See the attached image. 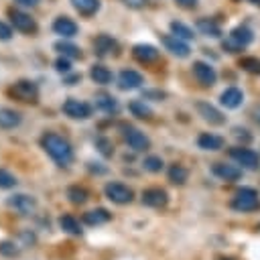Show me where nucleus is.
Listing matches in <instances>:
<instances>
[{"label":"nucleus","mask_w":260,"mask_h":260,"mask_svg":"<svg viewBox=\"0 0 260 260\" xmlns=\"http://www.w3.org/2000/svg\"><path fill=\"white\" fill-rule=\"evenodd\" d=\"M39 144L57 167H69L75 160V152H73L71 142L57 132H45L39 138Z\"/></svg>","instance_id":"1"},{"label":"nucleus","mask_w":260,"mask_h":260,"mask_svg":"<svg viewBox=\"0 0 260 260\" xmlns=\"http://www.w3.org/2000/svg\"><path fill=\"white\" fill-rule=\"evenodd\" d=\"M230 209L236 213H252L260 209V193L254 187H242L230 199Z\"/></svg>","instance_id":"2"},{"label":"nucleus","mask_w":260,"mask_h":260,"mask_svg":"<svg viewBox=\"0 0 260 260\" xmlns=\"http://www.w3.org/2000/svg\"><path fill=\"white\" fill-rule=\"evenodd\" d=\"M6 93L16 100V102H22V104H37L39 102V85L32 81V79H18L14 81Z\"/></svg>","instance_id":"3"},{"label":"nucleus","mask_w":260,"mask_h":260,"mask_svg":"<svg viewBox=\"0 0 260 260\" xmlns=\"http://www.w3.org/2000/svg\"><path fill=\"white\" fill-rule=\"evenodd\" d=\"M254 41V32L248 26H236L230 30V35L221 41V49L228 53H240L244 47H248Z\"/></svg>","instance_id":"4"},{"label":"nucleus","mask_w":260,"mask_h":260,"mask_svg":"<svg viewBox=\"0 0 260 260\" xmlns=\"http://www.w3.org/2000/svg\"><path fill=\"white\" fill-rule=\"evenodd\" d=\"M230 158L240 165L244 171H260V154L252 148H248V144H238V146H232L228 150Z\"/></svg>","instance_id":"5"},{"label":"nucleus","mask_w":260,"mask_h":260,"mask_svg":"<svg viewBox=\"0 0 260 260\" xmlns=\"http://www.w3.org/2000/svg\"><path fill=\"white\" fill-rule=\"evenodd\" d=\"M104 195L116 205H128L134 201V189L120 181H108L104 185Z\"/></svg>","instance_id":"6"},{"label":"nucleus","mask_w":260,"mask_h":260,"mask_svg":"<svg viewBox=\"0 0 260 260\" xmlns=\"http://www.w3.org/2000/svg\"><path fill=\"white\" fill-rule=\"evenodd\" d=\"M8 18L12 22V26L22 32V35H37L39 32V22L24 10H18V8H8Z\"/></svg>","instance_id":"7"},{"label":"nucleus","mask_w":260,"mask_h":260,"mask_svg":"<svg viewBox=\"0 0 260 260\" xmlns=\"http://www.w3.org/2000/svg\"><path fill=\"white\" fill-rule=\"evenodd\" d=\"M120 130H122L124 142H126L134 152H144V150L150 148V138H148L142 130H138V128H134V126H130V124H120Z\"/></svg>","instance_id":"8"},{"label":"nucleus","mask_w":260,"mask_h":260,"mask_svg":"<svg viewBox=\"0 0 260 260\" xmlns=\"http://www.w3.org/2000/svg\"><path fill=\"white\" fill-rule=\"evenodd\" d=\"M63 114L71 120H89L93 116V108L91 104L83 102V100H77V98H67L61 106Z\"/></svg>","instance_id":"9"},{"label":"nucleus","mask_w":260,"mask_h":260,"mask_svg":"<svg viewBox=\"0 0 260 260\" xmlns=\"http://www.w3.org/2000/svg\"><path fill=\"white\" fill-rule=\"evenodd\" d=\"M140 201L150 209H165L169 205V193L162 187H148L140 193Z\"/></svg>","instance_id":"10"},{"label":"nucleus","mask_w":260,"mask_h":260,"mask_svg":"<svg viewBox=\"0 0 260 260\" xmlns=\"http://www.w3.org/2000/svg\"><path fill=\"white\" fill-rule=\"evenodd\" d=\"M6 207L14 209L20 215H28L37 209V199L32 195H26V193H12L6 197Z\"/></svg>","instance_id":"11"},{"label":"nucleus","mask_w":260,"mask_h":260,"mask_svg":"<svg viewBox=\"0 0 260 260\" xmlns=\"http://www.w3.org/2000/svg\"><path fill=\"white\" fill-rule=\"evenodd\" d=\"M191 71H193V77L197 79V83L203 87H213L217 83V71L205 61H193Z\"/></svg>","instance_id":"12"},{"label":"nucleus","mask_w":260,"mask_h":260,"mask_svg":"<svg viewBox=\"0 0 260 260\" xmlns=\"http://www.w3.org/2000/svg\"><path fill=\"white\" fill-rule=\"evenodd\" d=\"M211 173H213V177H217L219 181L234 183V181H240V179H242L244 169H242L240 165H232V162H213V165H211Z\"/></svg>","instance_id":"13"},{"label":"nucleus","mask_w":260,"mask_h":260,"mask_svg":"<svg viewBox=\"0 0 260 260\" xmlns=\"http://www.w3.org/2000/svg\"><path fill=\"white\" fill-rule=\"evenodd\" d=\"M160 43L165 45V49H167L171 55H175V57H179V59H185V57L191 55V47L187 45V41L175 37L173 32H171V35H162V37H160Z\"/></svg>","instance_id":"14"},{"label":"nucleus","mask_w":260,"mask_h":260,"mask_svg":"<svg viewBox=\"0 0 260 260\" xmlns=\"http://www.w3.org/2000/svg\"><path fill=\"white\" fill-rule=\"evenodd\" d=\"M195 110H197V114H199L209 126H223V124H225V116H223L213 104H209V102H197V104H195Z\"/></svg>","instance_id":"15"},{"label":"nucleus","mask_w":260,"mask_h":260,"mask_svg":"<svg viewBox=\"0 0 260 260\" xmlns=\"http://www.w3.org/2000/svg\"><path fill=\"white\" fill-rule=\"evenodd\" d=\"M118 49H120L118 41H116L114 37L106 35V32H102V35H98V37L93 39V53H95L98 57L116 55V53H118Z\"/></svg>","instance_id":"16"},{"label":"nucleus","mask_w":260,"mask_h":260,"mask_svg":"<svg viewBox=\"0 0 260 260\" xmlns=\"http://www.w3.org/2000/svg\"><path fill=\"white\" fill-rule=\"evenodd\" d=\"M144 83V77L142 73H138L136 69H122L118 73V87L122 91H130V89H138L142 87Z\"/></svg>","instance_id":"17"},{"label":"nucleus","mask_w":260,"mask_h":260,"mask_svg":"<svg viewBox=\"0 0 260 260\" xmlns=\"http://www.w3.org/2000/svg\"><path fill=\"white\" fill-rule=\"evenodd\" d=\"M53 32L59 35L61 39H73L77 32H79V26L73 18L69 16H57L53 20Z\"/></svg>","instance_id":"18"},{"label":"nucleus","mask_w":260,"mask_h":260,"mask_svg":"<svg viewBox=\"0 0 260 260\" xmlns=\"http://www.w3.org/2000/svg\"><path fill=\"white\" fill-rule=\"evenodd\" d=\"M132 57L138 63L148 65V63H154L158 59V49L154 45H148V43H138L132 47Z\"/></svg>","instance_id":"19"},{"label":"nucleus","mask_w":260,"mask_h":260,"mask_svg":"<svg viewBox=\"0 0 260 260\" xmlns=\"http://www.w3.org/2000/svg\"><path fill=\"white\" fill-rule=\"evenodd\" d=\"M242 102H244V91H242L240 87H236V85L225 87V89L221 91V95H219V104H221L225 110H236V108L242 106Z\"/></svg>","instance_id":"20"},{"label":"nucleus","mask_w":260,"mask_h":260,"mask_svg":"<svg viewBox=\"0 0 260 260\" xmlns=\"http://www.w3.org/2000/svg\"><path fill=\"white\" fill-rule=\"evenodd\" d=\"M112 219V211L106 209V207H95V209H89L81 215V221L89 228H98V225H104Z\"/></svg>","instance_id":"21"},{"label":"nucleus","mask_w":260,"mask_h":260,"mask_svg":"<svg viewBox=\"0 0 260 260\" xmlns=\"http://www.w3.org/2000/svg\"><path fill=\"white\" fill-rule=\"evenodd\" d=\"M93 100H95V108H98L100 112L108 114V116H116V114H118V110H120V106H118V100H116L112 93H106V91H98V93L93 95Z\"/></svg>","instance_id":"22"},{"label":"nucleus","mask_w":260,"mask_h":260,"mask_svg":"<svg viewBox=\"0 0 260 260\" xmlns=\"http://www.w3.org/2000/svg\"><path fill=\"white\" fill-rule=\"evenodd\" d=\"M225 144L223 136L219 134H213V132H201L197 136V146L201 150H207V152H215V150H221Z\"/></svg>","instance_id":"23"},{"label":"nucleus","mask_w":260,"mask_h":260,"mask_svg":"<svg viewBox=\"0 0 260 260\" xmlns=\"http://www.w3.org/2000/svg\"><path fill=\"white\" fill-rule=\"evenodd\" d=\"M22 122V114L12 110V108H0V128L2 130H12L18 128Z\"/></svg>","instance_id":"24"},{"label":"nucleus","mask_w":260,"mask_h":260,"mask_svg":"<svg viewBox=\"0 0 260 260\" xmlns=\"http://www.w3.org/2000/svg\"><path fill=\"white\" fill-rule=\"evenodd\" d=\"M167 179L177 185V187H183L187 181H189V169L183 167L181 162H173L169 169H167Z\"/></svg>","instance_id":"25"},{"label":"nucleus","mask_w":260,"mask_h":260,"mask_svg":"<svg viewBox=\"0 0 260 260\" xmlns=\"http://www.w3.org/2000/svg\"><path fill=\"white\" fill-rule=\"evenodd\" d=\"M57 223H59V228H61L65 234H69V236H81V234H83V228H81L79 219H77L75 215H71V213L59 215Z\"/></svg>","instance_id":"26"},{"label":"nucleus","mask_w":260,"mask_h":260,"mask_svg":"<svg viewBox=\"0 0 260 260\" xmlns=\"http://www.w3.org/2000/svg\"><path fill=\"white\" fill-rule=\"evenodd\" d=\"M53 49H55L59 55H63V57H69V59H83V53H81V49H79L75 43L67 41V39H61V41H57V43L53 45Z\"/></svg>","instance_id":"27"},{"label":"nucleus","mask_w":260,"mask_h":260,"mask_svg":"<svg viewBox=\"0 0 260 260\" xmlns=\"http://www.w3.org/2000/svg\"><path fill=\"white\" fill-rule=\"evenodd\" d=\"M89 77H91V81L98 83V85H108V83H112V79H114L112 71H110L106 65H102V63H95V65L89 67Z\"/></svg>","instance_id":"28"},{"label":"nucleus","mask_w":260,"mask_h":260,"mask_svg":"<svg viewBox=\"0 0 260 260\" xmlns=\"http://www.w3.org/2000/svg\"><path fill=\"white\" fill-rule=\"evenodd\" d=\"M71 6H73L81 16L89 18V16H93V14L100 10L102 2H100V0H71Z\"/></svg>","instance_id":"29"},{"label":"nucleus","mask_w":260,"mask_h":260,"mask_svg":"<svg viewBox=\"0 0 260 260\" xmlns=\"http://www.w3.org/2000/svg\"><path fill=\"white\" fill-rule=\"evenodd\" d=\"M197 30L205 37H211V39H219L221 37V26L213 20V18H199L197 20Z\"/></svg>","instance_id":"30"},{"label":"nucleus","mask_w":260,"mask_h":260,"mask_svg":"<svg viewBox=\"0 0 260 260\" xmlns=\"http://www.w3.org/2000/svg\"><path fill=\"white\" fill-rule=\"evenodd\" d=\"M128 110H130V114H132L134 118H138V120H150V118H152V108H150L144 100H132V102L128 104Z\"/></svg>","instance_id":"31"},{"label":"nucleus","mask_w":260,"mask_h":260,"mask_svg":"<svg viewBox=\"0 0 260 260\" xmlns=\"http://www.w3.org/2000/svg\"><path fill=\"white\" fill-rule=\"evenodd\" d=\"M65 195H67L69 203H73V205H83L89 199V191L83 185H69Z\"/></svg>","instance_id":"32"},{"label":"nucleus","mask_w":260,"mask_h":260,"mask_svg":"<svg viewBox=\"0 0 260 260\" xmlns=\"http://www.w3.org/2000/svg\"><path fill=\"white\" fill-rule=\"evenodd\" d=\"M22 252V244L14 240H2L0 242V256L2 258H18Z\"/></svg>","instance_id":"33"},{"label":"nucleus","mask_w":260,"mask_h":260,"mask_svg":"<svg viewBox=\"0 0 260 260\" xmlns=\"http://www.w3.org/2000/svg\"><path fill=\"white\" fill-rule=\"evenodd\" d=\"M169 26H171V32H173L175 37L183 39V41H191V39L195 37L193 28H191V26H187L185 22H181V20H173Z\"/></svg>","instance_id":"34"},{"label":"nucleus","mask_w":260,"mask_h":260,"mask_svg":"<svg viewBox=\"0 0 260 260\" xmlns=\"http://www.w3.org/2000/svg\"><path fill=\"white\" fill-rule=\"evenodd\" d=\"M95 150L104 156V158H112L116 148H114V142L108 138V136H98L95 138Z\"/></svg>","instance_id":"35"},{"label":"nucleus","mask_w":260,"mask_h":260,"mask_svg":"<svg viewBox=\"0 0 260 260\" xmlns=\"http://www.w3.org/2000/svg\"><path fill=\"white\" fill-rule=\"evenodd\" d=\"M142 167H144V171H148V173H160V171L165 169V160H162L160 156H156V154H148V156H144Z\"/></svg>","instance_id":"36"},{"label":"nucleus","mask_w":260,"mask_h":260,"mask_svg":"<svg viewBox=\"0 0 260 260\" xmlns=\"http://www.w3.org/2000/svg\"><path fill=\"white\" fill-rule=\"evenodd\" d=\"M238 65H240L244 71L252 73V75H260V59H258V57H242V59L238 61Z\"/></svg>","instance_id":"37"},{"label":"nucleus","mask_w":260,"mask_h":260,"mask_svg":"<svg viewBox=\"0 0 260 260\" xmlns=\"http://www.w3.org/2000/svg\"><path fill=\"white\" fill-rule=\"evenodd\" d=\"M18 185V179L10 173V171H6V169H0V189H4V191H8V189H14Z\"/></svg>","instance_id":"38"},{"label":"nucleus","mask_w":260,"mask_h":260,"mask_svg":"<svg viewBox=\"0 0 260 260\" xmlns=\"http://www.w3.org/2000/svg\"><path fill=\"white\" fill-rule=\"evenodd\" d=\"M142 100H150V102H165V100H167V91L156 89V87H146V89H142Z\"/></svg>","instance_id":"39"},{"label":"nucleus","mask_w":260,"mask_h":260,"mask_svg":"<svg viewBox=\"0 0 260 260\" xmlns=\"http://www.w3.org/2000/svg\"><path fill=\"white\" fill-rule=\"evenodd\" d=\"M85 169H87L89 175H95V177H102V175L108 173V167L104 162H100V160H87Z\"/></svg>","instance_id":"40"},{"label":"nucleus","mask_w":260,"mask_h":260,"mask_svg":"<svg viewBox=\"0 0 260 260\" xmlns=\"http://www.w3.org/2000/svg\"><path fill=\"white\" fill-rule=\"evenodd\" d=\"M232 134H234V138H238L242 144H250L252 142V134H250V130L248 128H240V126H236V128H232Z\"/></svg>","instance_id":"41"},{"label":"nucleus","mask_w":260,"mask_h":260,"mask_svg":"<svg viewBox=\"0 0 260 260\" xmlns=\"http://www.w3.org/2000/svg\"><path fill=\"white\" fill-rule=\"evenodd\" d=\"M53 65H55V69H57L59 73H69V71H71V59H69V57L59 55Z\"/></svg>","instance_id":"42"},{"label":"nucleus","mask_w":260,"mask_h":260,"mask_svg":"<svg viewBox=\"0 0 260 260\" xmlns=\"http://www.w3.org/2000/svg\"><path fill=\"white\" fill-rule=\"evenodd\" d=\"M81 81V73H73V71H69V73H63V85H67V87H73V85H77Z\"/></svg>","instance_id":"43"},{"label":"nucleus","mask_w":260,"mask_h":260,"mask_svg":"<svg viewBox=\"0 0 260 260\" xmlns=\"http://www.w3.org/2000/svg\"><path fill=\"white\" fill-rule=\"evenodd\" d=\"M18 238L24 242V246H35V244H37V236H35V232H30V230H22Z\"/></svg>","instance_id":"44"},{"label":"nucleus","mask_w":260,"mask_h":260,"mask_svg":"<svg viewBox=\"0 0 260 260\" xmlns=\"http://www.w3.org/2000/svg\"><path fill=\"white\" fill-rule=\"evenodd\" d=\"M12 39V26L0 20V41H10Z\"/></svg>","instance_id":"45"},{"label":"nucleus","mask_w":260,"mask_h":260,"mask_svg":"<svg viewBox=\"0 0 260 260\" xmlns=\"http://www.w3.org/2000/svg\"><path fill=\"white\" fill-rule=\"evenodd\" d=\"M128 8H142L146 4V0H122Z\"/></svg>","instance_id":"46"},{"label":"nucleus","mask_w":260,"mask_h":260,"mask_svg":"<svg viewBox=\"0 0 260 260\" xmlns=\"http://www.w3.org/2000/svg\"><path fill=\"white\" fill-rule=\"evenodd\" d=\"M181 8H195L197 6V0H175Z\"/></svg>","instance_id":"47"},{"label":"nucleus","mask_w":260,"mask_h":260,"mask_svg":"<svg viewBox=\"0 0 260 260\" xmlns=\"http://www.w3.org/2000/svg\"><path fill=\"white\" fill-rule=\"evenodd\" d=\"M14 2H16L18 6H26V8L30 6V8H32V6H37L41 0H14Z\"/></svg>","instance_id":"48"},{"label":"nucleus","mask_w":260,"mask_h":260,"mask_svg":"<svg viewBox=\"0 0 260 260\" xmlns=\"http://www.w3.org/2000/svg\"><path fill=\"white\" fill-rule=\"evenodd\" d=\"M252 120H254V122L260 126V106H256V108L252 110Z\"/></svg>","instance_id":"49"},{"label":"nucleus","mask_w":260,"mask_h":260,"mask_svg":"<svg viewBox=\"0 0 260 260\" xmlns=\"http://www.w3.org/2000/svg\"><path fill=\"white\" fill-rule=\"evenodd\" d=\"M215 260H238V258H232V256H223V258H215Z\"/></svg>","instance_id":"50"},{"label":"nucleus","mask_w":260,"mask_h":260,"mask_svg":"<svg viewBox=\"0 0 260 260\" xmlns=\"http://www.w3.org/2000/svg\"><path fill=\"white\" fill-rule=\"evenodd\" d=\"M250 2H254V4H258V6H260V0H250Z\"/></svg>","instance_id":"51"},{"label":"nucleus","mask_w":260,"mask_h":260,"mask_svg":"<svg viewBox=\"0 0 260 260\" xmlns=\"http://www.w3.org/2000/svg\"><path fill=\"white\" fill-rule=\"evenodd\" d=\"M256 230H258V232H260V221H258V225H256Z\"/></svg>","instance_id":"52"}]
</instances>
